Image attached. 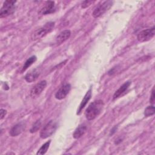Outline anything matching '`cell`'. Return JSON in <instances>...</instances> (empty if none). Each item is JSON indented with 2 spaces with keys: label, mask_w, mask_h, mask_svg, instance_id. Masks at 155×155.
<instances>
[{
  "label": "cell",
  "mask_w": 155,
  "mask_h": 155,
  "mask_svg": "<svg viewBox=\"0 0 155 155\" xmlns=\"http://www.w3.org/2000/svg\"><path fill=\"white\" fill-rule=\"evenodd\" d=\"M47 86L46 81H41L39 83L36 84L30 90V96L32 98L37 97L45 88Z\"/></svg>",
  "instance_id": "cell-7"
},
{
  "label": "cell",
  "mask_w": 155,
  "mask_h": 155,
  "mask_svg": "<svg viewBox=\"0 0 155 155\" xmlns=\"http://www.w3.org/2000/svg\"><path fill=\"white\" fill-rule=\"evenodd\" d=\"M37 58L36 56H32L31 57H30L24 63L23 67H22V71H24L25 70H26L29 67H30L36 61Z\"/></svg>",
  "instance_id": "cell-16"
},
{
  "label": "cell",
  "mask_w": 155,
  "mask_h": 155,
  "mask_svg": "<svg viewBox=\"0 0 155 155\" xmlns=\"http://www.w3.org/2000/svg\"><path fill=\"white\" fill-rule=\"evenodd\" d=\"M155 34V28L153 27L150 28L140 31L137 35V39L140 42H146L151 39Z\"/></svg>",
  "instance_id": "cell-6"
},
{
  "label": "cell",
  "mask_w": 155,
  "mask_h": 155,
  "mask_svg": "<svg viewBox=\"0 0 155 155\" xmlns=\"http://www.w3.org/2000/svg\"><path fill=\"white\" fill-rule=\"evenodd\" d=\"M25 128V124L24 122H19L14 125L10 131V134L12 137L17 136L20 134Z\"/></svg>",
  "instance_id": "cell-11"
},
{
  "label": "cell",
  "mask_w": 155,
  "mask_h": 155,
  "mask_svg": "<svg viewBox=\"0 0 155 155\" xmlns=\"http://www.w3.org/2000/svg\"><path fill=\"white\" fill-rule=\"evenodd\" d=\"M113 2L111 1H105L102 3L98 5L93 12V16L94 18H97L102 15L107 10H108L113 5Z\"/></svg>",
  "instance_id": "cell-5"
},
{
  "label": "cell",
  "mask_w": 155,
  "mask_h": 155,
  "mask_svg": "<svg viewBox=\"0 0 155 155\" xmlns=\"http://www.w3.org/2000/svg\"><path fill=\"white\" fill-rule=\"evenodd\" d=\"M116 127H114V128H113V129H112V130H111V133H110V135H111H111H112V134H113V133H114V132H115V131H116Z\"/></svg>",
  "instance_id": "cell-23"
},
{
  "label": "cell",
  "mask_w": 155,
  "mask_h": 155,
  "mask_svg": "<svg viewBox=\"0 0 155 155\" xmlns=\"http://www.w3.org/2000/svg\"><path fill=\"white\" fill-rule=\"evenodd\" d=\"M71 35V31L69 30H65L61 31L56 38L55 42L57 45H60L67 41Z\"/></svg>",
  "instance_id": "cell-10"
},
{
  "label": "cell",
  "mask_w": 155,
  "mask_h": 155,
  "mask_svg": "<svg viewBox=\"0 0 155 155\" xmlns=\"http://www.w3.org/2000/svg\"><path fill=\"white\" fill-rule=\"evenodd\" d=\"M131 84V82L130 81H127L125 82L124 84H123L113 94V100L118 98L119 97H120L122 94H123L127 90L128 88V87H130Z\"/></svg>",
  "instance_id": "cell-12"
},
{
  "label": "cell",
  "mask_w": 155,
  "mask_h": 155,
  "mask_svg": "<svg viewBox=\"0 0 155 155\" xmlns=\"http://www.w3.org/2000/svg\"><path fill=\"white\" fill-rule=\"evenodd\" d=\"M7 114V111L5 109L1 108L0 110V119L2 120Z\"/></svg>",
  "instance_id": "cell-22"
},
{
  "label": "cell",
  "mask_w": 155,
  "mask_h": 155,
  "mask_svg": "<svg viewBox=\"0 0 155 155\" xmlns=\"http://www.w3.org/2000/svg\"><path fill=\"white\" fill-rule=\"evenodd\" d=\"M71 90V85L70 84H65L56 91L55 94L56 99L58 100H62L64 99L68 94Z\"/></svg>",
  "instance_id": "cell-9"
},
{
  "label": "cell",
  "mask_w": 155,
  "mask_h": 155,
  "mask_svg": "<svg viewBox=\"0 0 155 155\" xmlns=\"http://www.w3.org/2000/svg\"><path fill=\"white\" fill-rule=\"evenodd\" d=\"M41 125V122L40 120H38L37 121H36L33 124V125H32V127H31V129L30 130V133H33L36 132L40 128Z\"/></svg>",
  "instance_id": "cell-19"
},
{
  "label": "cell",
  "mask_w": 155,
  "mask_h": 155,
  "mask_svg": "<svg viewBox=\"0 0 155 155\" xmlns=\"http://www.w3.org/2000/svg\"><path fill=\"white\" fill-rule=\"evenodd\" d=\"M57 124L53 120H50L41 130L40 132V137L42 139H46L51 136L56 131Z\"/></svg>",
  "instance_id": "cell-4"
},
{
  "label": "cell",
  "mask_w": 155,
  "mask_h": 155,
  "mask_svg": "<svg viewBox=\"0 0 155 155\" xmlns=\"http://www.w3.org/2000/svg\"><path fill=\"white\" fill-rule=\"evenodd\" d=\"M91 97V89L90 88L87 91V92L86 93L85 95L84 96L83 99L82 100V101H81V104H80V105L79 106V108H78V110H77V114H78V115L80 114L81 111L85 107V105H87V104L88 103V102L90 99Z\"/></svg>",
  "instance_id": "cell-13"
},
{
  "label": "cell",
  "mask_w": 155,
  "mask_h": 155,
  "mask_svg": "<svg viewBox=\"0 0 155 155\" xmlns=\"http://www.w3.org/2000/svg\"><path fill=\"white\" fill-rule=\"evenodd\" d=\"M54 27V22H48L45 24L43 26L41 27L38 29L36 30L31 36V38L32 40L35 41L42 38L45 36L47 33H49L50 31L53 30Z\"/></svg>",
  "instance_id": "cell-2"
},
{
  "label": "cell",
  "mask_w": 155,
  "mask_h": 155,
  "mask_svg": "<svg viewBox=\"0 0 155 155\" xmlns=\"http://www.w3.org/2000/svg\"><path fill=\"white\" fill-rule=\"evenodd\" d=\"M16 1H5L0 10V18H5L9 15H12L16 9Z\"/></svg>",
  "instance_id": "cell-3"
},
{
  "label": "cell",
  "mask_w": 155,
  "mask_h": 155,
  "mask_svg": "<svg viewBox=\"0 0 155 155\" xmlns=\"http://www.w3.org/2000/svg\"><path fill=\"white\" fill-rule=\"evenodd\" d=\"M93 1H89V0L84 1H83V2H82L81 7H82V8H87V7L90 6V4H91V3H93Z\"/></svg>",
  "instance_id": "cell-20"
},
{
  "label": "cell",
  "mask_w": 155,
  "mask_h": 155,
  "mask_svg": "<svg viewBox=\"0 0 155 155\" xmlns=\"http://www.w3.org/2000/svg\"><path fill=\"white\" fill-rule=\"evenodd\" d=\"M56 10L55 4L54 1H46L44 5L40 9L39 13L42 15H48L54 12Z\"/></svg>",
  "instance_id": "cell-8"
},
{
  "label": "cell",
  "mask_w": 155,
  "mask_h": 155,
  "mask_svg": "<svg viewBox=\"0 0 155 155\" xmlns=\"http://www.w3.org/2000/svg\"><path fill=\"white\" fill-rule=\"evenodd\" d=\"M154 99H155V95H154V88H153L152 91H151V97L150 99V102L151 104H154Z\"/></svg>",
  "instance_id": "cell-21"
},
{
  "label": "cell",
  "mask_w": 155,
  "mask_h": 155,
  "mask_svg": "<svg viewBox=\"0 0 155 155\" xmlns=\"http://www.w3.org/2000/svg\"><path fill=\"white\" fill-rule=\"evenodd\" d=\"M87 131V127L84 124L80 125L73 133V137L74 139H79L82 137Z\"/></svg>",
  "instance_id": "cell-15"
},
{
  "label": "cell",
  "mask_w": 155,
  "mask_h": 155,
  "mask_svg": "<svg viewBox=\"0 0 155 155\" xmlns=\"http://www.w3.org/2000/svg\"><path fill=\"white\" fill-rule=\"evenodd\" d=\"M155 113V108L153 105L147 107L144 111V115L146 117H149L153 116Z\"/></svg>",
  "instance_id": "cell-18"
},
{
  "label": "cell",
  "mask_w": 155,
  "mask_h": 155,
  "mask_svg": "<svg viewBox=\"0 0 155 155\" xmlns=\"http://www.w3.org/2000/svg\"><path fill=\"white\" fill-rule=\"evenodd\" d=\"M39 71L37 69H34L29 71L25 76V79L27 82H32L35 81L39 76Z\"/></svg>",
  "instance_id": "cell-14"
},
{
  "label": "cell",
  "mask_w": 155,
  "mask_h": 155,
  "mask_svg": "<svg viewBox=\"0 0 155 155\" xmlns=\"http://www.w3.org/2000/svg\"><path fill=\"white\" fill-rule=\"evenodd\" d=\"M51 140H48L47 142H46L45 143H44L41 148L38 150V152L36 153V154H39V155H42V154H44L48 150L50 144Z\"/></svg>",
  "instance_id": "cell-17"
},
{
  "label": "cell",
  "mask_w": 155,
  "mask_h": 155,
  "mask_svg": "<svg viewBox=\"0 0 155 155\" xmlns=\"http://www.w3.org/2000/svg\"><path fill=\"white\" fill-rule=\"evenodd\" d=\"M104 104L102 100H96L91 103L85 111V116L87 120H91L97 117L101 113Z\"/></svg>",
  "instance_id": "cell-1"
}]
</instances>
